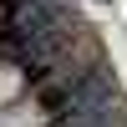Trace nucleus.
Masks as SVG:
<instances>
[{"instance_id": "1", "label": "nucleus", "mask_w": 127, "mask_h": 127, "mask_svg": "<svg viewBox=\"0 0 127 127\" xmlns=\"http://www.w3.org/2000/svg\"><path fill=\"white\" fill-rule=\"evenodd\" d=\"M20 92H26V71H20V66H0V112L15 107Z\"/></svg>"}]
</instances>
